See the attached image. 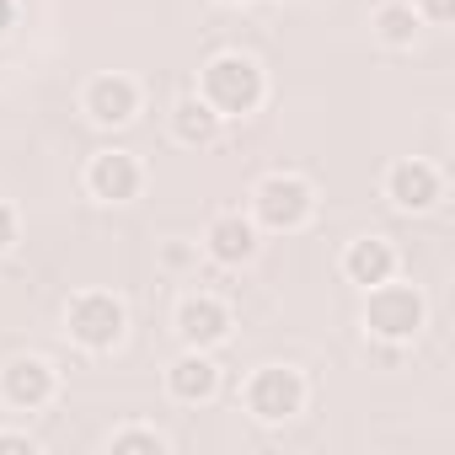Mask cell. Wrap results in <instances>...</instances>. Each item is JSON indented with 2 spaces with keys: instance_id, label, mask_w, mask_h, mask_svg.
Instances as JSON below:
<instances>
[{
  "instance_id": "1",
  "label": "cell",
  "mask_w": 455,
  "mask_h": 455,
  "mask_svg": "<svg viewBox=\"0 0 455 455\" xmlns=\"http://www.w3.org/2000/svg\"><path fill=\"white\" fill-rule=\"evenodd\" d=\"M198 97L220 113V118H252L268 102V76L252 54L242 49H220L204 70H198Z\"/></svg>"
},
{
  "instance_id": "2",
  "label": "cell",
  "mask_w": 455,
  "mask_h": 455,
  "mask_svg": "<svg viewBox=\"0 0 455 455\" xmlns=\"http://www.w3.org/2000/svg\"><path fill=\"white\" fill-rule=\"evenodd\" d=\"M247 214L258 231H274V236H295L316 220V182L300 177V172H268L252 182V198H247Z\"/></svg>"
},
{
  "instance_id": "3",
  "label": "cell",
  "mask_w": 455,
  "mask_h": 455,
  "mask_svg": "<svg viewBox=\"0 0 455 455\" xmlns=\"http://www.w3.org/2000/svg\"><path fill=\"white\" fill-rule=\"evenodd\" d=\"M423 327H428V300H423V290L396 284V279L364 290V332H370L375 343H396V348H407Z\"/></svg>"
},
{
  "instance_id": "4",
  "label": "cell",
  "mask_w": 455,
  "mask_h": 455,
  "mask_svg": "<svg viewBox=\"0 0 455 455\" xmlns=\"http://www.w3.org/2000/svg\"><path fill=\"white\" fill-rule=\"evenodd\" d=\"M65 332H70V343L86 348V354H113V348L124 343V332H129V306H124V295H113V290H81V295H70V306H65Z\"/></svg>"
},
{
  "instance_id": "5",
  "label": "cell",
  "mask_w": 455,
  "mask_h": 455,
  "mask_svg": "<svg viewBox=\"0 0 455 455\" xmlns=\"http://www.w3.org/2000/svg\"><path fill=\"white\" fill-rule=\"evenodd\" d=\"M242 407L258 418V423H290L306 412V375L295 364H258L242 386Z\"/></svg>"
},
{
  "instance_id": "6",
  "label": "cell",
  "mask_w": 455,
  "mask_h": 455,
  "mask_svg": "<svg viewBox=\"0 0 455 455\" xmlns=\"http://www.w3.org/2000/svg\"><path fill=\"white\" fill-rule=\"evenodd\" d=\"M380 193H386V204L396 214H428L444 198V172L434 161H423V156H402V161L386 166Z\"/></svg>"
},
{
  "instance_id": "7",
  "label": "cell",
  "mask_w": 455,
  "mask_h": 455,
  "mask_svg": "<svg viewBox=\"0 0 455 455\" xmlns=\"http://www.w3.org/2000/svg\"><path fill=\"white\" fill-rule=\"evenodd\" d=\"M140 81L124 76V70H102L81 86V113L97 124V129H129L140 118Z\"/></svg>"
},
{
  "instance_id": "8",
  "label": "cell",
  "mask_w": 455,
  "mask_h": 455,
  "mask_svg": "<svg viewBox=\"0 0 455 455\" xmlns=\"http://www.w3.org/2000/svg\"><path fill=\"white\" fill-rule=\"evenodd\" d=\"M172 327H177V343H182V348H204V354H214L220 343H231V327H236V322H231V306H225L220 295L193 290V295H182Z\"/></svg>"
},
{
  "instance_id": "9",
  "label": "cell",
  "mask_w": 455,
  "mask_h": 455,
  "mask_svg": "<svg viewBox=\"0 0 455 455\" xmlns=\"http://www.w3.org/2000/svg\"><path fill=\"white\" fill-rule=\"evenodd\" d=\"M54 396H60V370L44 354H17L0 370V402L12 412H44Z\"/></svg>"
},
{
  "instance_id": "10",
  "label": "cell",
  "mask_w": 455,
  "mask_h": 455,
  "mask_svg": "<svg viewBox=\"0 0 455 455\" xmlns=\"http://www.w3.org/2000/svg\"><path fill=\"white\" fill-rule=\"evenodd\" d=\"M86 193L97 198V204H134L140 193H145V166H140V156L134 150H97L92 161H86Z\"/></svg>"
},
{
  "instance_id": "11",
  "label": "cell",
  "mask_w": 455,
  "mask_h": 455,
  "mask_svg": "<svg viewBox=\"0 0 455 455\" xmlns=\"http://www.w3.org/2000/svg\"><path fill=\"white\" fill-rule=\"evenodd\" d=\"M258 247H263V231L252 225V214H242V209H225V214H214L204 225V252L220 268H247L258 258Z\"/></svg>"
},
{
  "instance_id": "12",
  "label": "cell",
  "mask_w": 455,
  "mask_h": 455,
  "mask_svg": "<svg viewBox=\"0 0 455 455\" xmlns=\"http://www.w3.org/2000/svg\"><path fill=\"white\" fill-rule=\"evenodd\" d=\"M166 396L182 402V407H204L220 396V364L204 354V348H182L172 364H166Z\"/></svg>"
},
{
  "instance_id": "13",
  "label": "cell",
  "mask_w": 455,
  "mask_h": 455,
  "mask_svg": "<svg viewBox=\"0 0 455 455\" xmlns=\"http://www.w3.org/2000/svg\"><path fill=\"white\" fill-rule=\"evenodd\" d=\"M343 279L354 290H375L386 279H396V247L386 236H359L343 247Z\"/></svg>"
},
{
  "instance_id": "14",
  "label": "cell",
  "mask_w": 455,
  "mask_h": 455,
  "mask_svg": "<svg viewBox=\"0 0 455 455\" xmlns=\"http://www.w3.org/2000/svg\"><path fill=\"white\" fill-rule=\"evenodd\" d=\"M166 124H172V140H177V145H188V150L214 145V140H220V129H225V118H220V113H214L198 92H182V97L172 102Z\"/></svg>"
},
{
  "instance_id": "15",
  "label": "cell",
  "mask_w": 455,
  "mask_h": 455,
  "mask_svg": "<svg viewBox=\"0 0 455 455\" xmlns=\"http://www.w3.org/2000/svg\"><path fill=\"white\" fill-rule=\"evenodd\" d=\"M370 28H375V38L386 49H412L418 33H423V17H418L412 0H380V6L370 12Z\"/></svg>"
},
{
  "instance_id": "16",
  "label": "cell",
  "mask_w": 455,
  "mask_h": 455,
  "mask_svg": "<svg viewBox=\"0 0 455 455\" xmlns=\"http://www.w3.org/2000/svg\"><path fill=\"white\" fill-rule=\"evenodd\" d=\"M108 450H113V455H166L172 439H166L161 428H150V423H124V428L108 434Z\"/></svg>"
},
{
  "instance_id": "17",
  "label": "cell",
  "mask_w": 455,
  "mask_h": 455,
  "mask_svg": "<svg viewBox=\"0 0 455 455\" xmlns=\"http://www.w3.org/2000/svg\"><path fill=\"white\" fill-rule=\"evenodd\" d=\"M418 6V17L428 22V28H444V22H455V0H412Z\"/></svg>"
},
{
  "instance_id": "18",
  "label": "cell",
  "mask_w": 455,
  "mask_h": 455,
  "mask_svg": "<svg viewBox=\"0 0 455 455\" xmlns=\"http://www.w3.org/2000/svg\"><path fill=\"white\" fill-rule=\"evenodd\" d=\"M161 263H166L172 274H182V268L198 263V247H188V242H166V247H161Z\"/></svg>"
},
{
  "instance_id": "19",
  "label": "cell",
  "mask_w": 455,
  "mask_h": 455,
  "mask_svg": "<svg viewBox=\"0 0 455 455\" xmlns=\"http://www.w3.org/2000/svg\"><path fill=\"white\" fill-rule=\"evenodd\" d=\"M0 455H38V439L22 428H0Z\"/></svg>"
},
{
  "instance_id": "20",
  "label": "cell",
  "mask_w": 455,
  "mask_h": 455,
  "mask_svg": "<svg viewBox=\"0 0 455 455\" xmlns=\"http://www.w3.org/2000/svg\"><path fill=\"white\" fill-rule=\"evenodd\" d=\"M12 247H17V209L0 198V258H6Z\"/></svg>"
},
{
  "instance_id": "21",
  "label": "cell",
  "mask_w": 455,
  "mask_h": 455,
  "mask_svg": "<svg viewBox=\"0 0 455 455\" xmlns=\"http://www.w3.org/2000/svg\"><path fill=\"white\" fill-rule=\"evenodd\" d=\"M12 28V0H0V33Z\"/></svg>"
},
{
  "instance_id": "22",
  "label": "cell",
  "mask_w": 455,
  "mask_h": 455,
  "mask_svg": "<svg viewBox=\"0 0 455 455\" xmlns=\"http://www.w3.org/2000/svg\"><path fill=\"white\" fill-rule=\"evenodd\" d=\"M225 6H247V0H225Z\"/></svg>"
}]
</instances>
